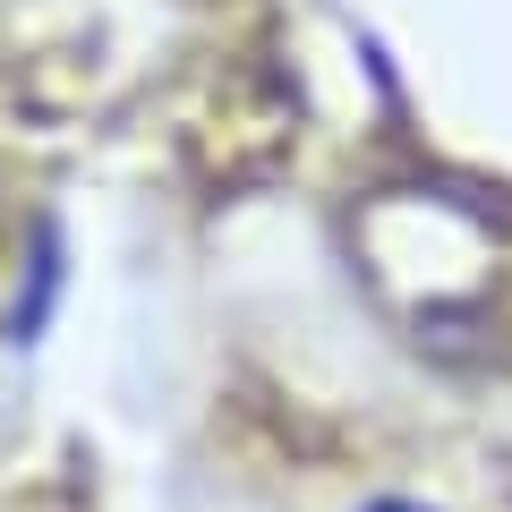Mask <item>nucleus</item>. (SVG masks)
<instances>
[{
    "instance_id": "f257e3e1",
    "label": "nucleus",
    "mask_w": 512,
    "mask_h": 512,
    "mask_svg": "<svg viewBox=\"0 0 512 512\" xmlns=\"http://www.w3.org/2000/svg\"><path fill=\"white\" fill-rule=\"evenodd\" d=\"M367 512H427V504H402V495H384V504H367Z\"/></svg>"
}]
</instances>
